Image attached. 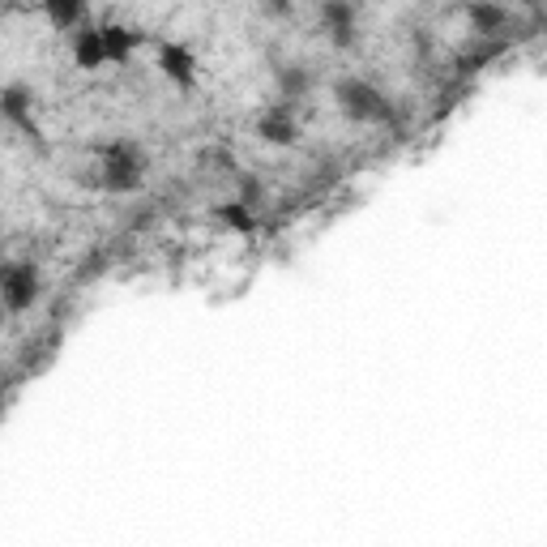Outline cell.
I'll return each instance as SVG.
<instances>
[{
	"instance_id": "6da1fadb",
	"label": "cell",
	"mask_w": 547,
	"mask_h": 547,
	"mask_svg": "<svg viewBox=\"0 0 547 547\" xmlns=\"http://www.w3.org/2000/svg\"><path fill=\"white\" fill-rule=\"evenodd\" d=\"M141 171H146V155L128 141H112L103 150V188L107 193H133L141 184Z\"/></svg>"
},
{
	"instance_id": "7a4b0ae2",
	"label": "cell",
	"mask_w": 547,
	"mask_h": 547,
	"mask_svg": "<svg viewBox=\"0 0 547 547\" xmlns=\"http://www.w3.org/2000/svg\"><path fill=\"white\" fill-rule=\"evenodd\" d=\"M334 95H338V107L351 120H390L393 116L390 98L380 95L372 82H364V77H342Z\"/></svg>"
},
{
	"instance_id": "3957f363",
	"label": "cell",
	"mask_w": 547,
	"mask_h": 547,
	"mask_svg": "<svg viewBox=\"0 0 547 547\" xmlns=\"http://www.w3.org/2000/svg\"><path fill=\"white\" fill-rule=\"evenodd\" d=\"M35 295H39V274L30 266H5L0 269V299H5V309H30L35 304Z\"/></svg>"
},
{
	"instance_id": "277c9868",
	"label": "cell",
	"mask_w": 547,
	"mask_h": 547,
	"mask_svg": "<svg viewBox=\"0 0 547 547\" xmlns=\"http://www.w3.org/2000/svg\"><path fill=\"white\" fill-rule=\"evenodd\" d=\"M257 133L266 141H274V146H291L295 137H299V125H295V116L287 103H274L269 112H261V120H257Z\"/></svg>"
},
{
	"instance_id": "5b68a950",
	"label": "cell",
	"mask_w": 547,
	"mask_h": 547,
	"mask_svg": "<svg viewBox=\"0 0 547 547\" xmlns=\"http://www.w3.org/2000/svg\"><path fill=\"white\" fill-rule=\"evenodd\" d=\"M158 69L167 73L176 86H193L197 82V60L188 47H180V43H163V52H158Z\"/></svg>"
},
{
	"instance_id": "8992f818",
	"label": "cell",
	"mask_w": 547,
	"mask_h": 547,
	"mask_svg": "<svg viewBox=\"0 0 547 547\" xmlns=\"http://www.w3.org/2000/svg\"><path fill=\"white\" fill-rule=\"evenodd\" d=\"M73 60L77 69H103L107 52H103V26H86L73 35Z\"/></svg>"
},
{
	"instance_id": "52a82bcc",
	"label": "cell",
	"mask_w": 547,
	"mask_h": 547,
	"mask_svg": "<svg viewBox=\"0 0 547 547\" xmlns=\"http://www.w3.org/2000/svg\"><path fill=\"white\" fill-rule=\"evenodd\" d=\"M141 43L137 30H128V26H103V52H107V60H128L133 56V47Z\"/></svg>"
},
{
	"instance_id": "ba28073f",
	"label": "cell",
	"mask_w": 547,
	"mask_h": 547,
	"mask_svg": "<svg viewBox=\"0 0 547 547\" xmlns=\"http://www.w3.org/2000/svg\"><path fill=\"white\" fill-rule=\"evenodd\" d=\"M321 17H325V26H329V35H334V43L355 39V9L351 5H325Z\"/></svg>"
},
{
	"instance_id": "9c48e42d",
	"label": "cell",
	"mask_w": 547,
	"mask_h": 547,
	"mask_svg": "<svg viewBox=\"0 0 547 547\" xmlns=\"http://www.w3.org/2000/svg\"><path fill=\"white\" fill-rule=\"evenodd\" d=\"M43 14H47V22L56 30H73L86 22V5H77V0H52Z\"/></svg>"
},
{
	"instance_id": "30bf717a",
	"label": "cell",
	"mask_w": 547,
	"mask_h": 547,
	"mask_svg": "<svg viewBox=\"0 0 547 547\" xmlns=\"http://www.w3.org/2000/svg\"><path fill=\"white\" fill-rule=\"evenodd\" d=\"M0 112L17 120V125H30V90L26 86H9V90H0Z\"/></svg>"
},
{
	"instance_id": "8fae6325",
	"label": "cell",
	"mask_w": 547,
	"mask_h": 547,
	"mask_svg": "<svg viewBox=\"0 0 547 547\" xmlns=\"http://www.w3.org/2000/svg\"><path fill=\"white\" fill-rule=\"evenodd\" d=\"M466 17L479 26V35H483V30L505 26V22H509V14H505V9H496V5H475V9H466Z\"/></svg>"
},
{
	"instance_id": "7c38bea8",
	"label": "cell",
	"mask_w": 547,
	"mask_h": 547,
	"mask_svg": "<svg viewBox=\"0 0 547 547\" xmlns=\"http://www.w3.org/2000/svg\"><path fill=\"white\" fill-rule=\"evenodd\" d=\"M279 86H282V95L287 98H299L304 90H309V73H299V69H287L279 77Z\"/></svg>"
},
{
	"instance_id": "4fadbf2b",
	"label": "cell",
	"mask_w": 547,
	"mask_h": 547,
	"mask_svg": "<svg viewBox=\"0 0 547 547\" xmlns=\"http://www.w3.org/2000/svg\"><path fill=\"white\" fill-rule=\"evenodd\" d=\"M218 218H223L227 227H239V231H248V210H244L239 201H231V206H218Z\"/></svg>"
}]
</instances>
